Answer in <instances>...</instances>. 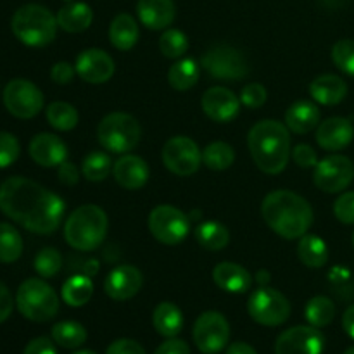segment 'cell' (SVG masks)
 I'll use <instances>...</instances> for the list:
<instances>
[{"instance_id":"cell-34","label":"cell","mask_w":354,"mask_h":354,"mask_svg":"<svg viewBox=\"0 0 354 354\" xmlns=\"http://www.w3.org/2000/svg\"><path fill=\"white\" fill-rule=\"evenodd\" d=\"M304 315H306V320L310 322L311 327L324 328L334 322L335 304L332 303L328 297L317 296V297H313V299L308 301Z\"/></svg>"},{"instance_id":"cell-2","label":"cell","mask_w":354,"mask_h":354,"mask_svg":"<svg viewBox=\"0 0 354 354\" xmlns=\"http://www.w3.org/2000/svg\"><path fill=\"white\" fill-rule=\"evenodd\" d=\"M265 223L287 241L301 239L313 225V209L304 197L290 190H275L261 204Z\"/></svg>"},{"instance_id":"cell-52","label":"cell","mask_w":354,"mask_h":354,"mask_svg":"<svg viewBox=\"0 0 354 354\" xmlns=\"http://www.w3.org/2000/svg\"><path fill=\"white\" fill-rule=\"evenodd\" d=\"M342 327H344L346 334L354 339V304L346 310L344 317H342Z\"/></svg>"},{"instance_id":"cell-29","label":"cell","mask_w":354,"mask_h":354,"mask_svg":"<svg viewBox=\"0 0 354 354\" xmlns=\"http://www.w3.org/2000/svg\"><path fill=\"white\" fill-rule=\"evenodd\" d=\"M297 256L308 268H322L328 261V248L324 239L313 234H304L297 244Z\"/></svg>"},{"instance_id":"cell-23","label":"cell","mask_w":354,"mask_h":354,"mask_svg":"<svg viewBox=\"0 0 354 354\" xmlns=\"http://www.w3.org/2000/svg\"><path fill=\"white\" fill-rule=\"evenodd\" d=\"M213 280L221 290H227L232 294H244L251 289L252 277L244 266L237 263L225 261L214 266Z\"/></svg>"},{"instance_id":"cell-8","label":"cell","mask_w":354,"mask_h":354,"mask_svg":"<svg viewBox=\"0 0 354 354\" xmlns=\"http://www.w3.org/2000/svg\"><path fill=\"white\" fill-rule=\"evenodd\" d=\"M248 311L256 324L279 327L289 320L290 303L280 290L261 286L249 297Z\"/></svg>"},{"instance_id":"cell-31","label":"cell","mask_w":354,"mask_h":354,"mask_svg":"<svg viewBox=\"0 0 354 354\" xmlns=\"http://www.w3.org/2000/svg\"><path fill=\"white\" fill-rule=\"evenodd\" d=\"M196 241L207 251H221L230 242V232L218 221H204L194 232Z\"/></svg>"},{"instance_id":"cell-57","label":"cell","mask_w":354,"mask_h":354,"mask_svg":"<svg viewBox=\"0 0 354 354\" xmlns=\"http://www.w3.org/2000/svg\"><path fill=\"white\" fill-rule=\"evenodd\" d=\"M344 354H354V346H353V348H349L348 351H346Z\"/></svg>"},{"instance_id":"cell-12","label":"cell","mask_w":354,"mask_h":354,"mask_svg":"<svg viewBox=\"0 0 354 354\" xmlns=\"http://www.w3.org/2000/svg\"><path fill=\"white\" fill-rule=\"evenodd\" d=\"M230 341V325L218 311H206L194 325V342L203 354H218Z\"/></svg>"},{"instance_id":"cell-56","label":"cell","mask_w":354,"mask_h":354,"mask_svg":"<svg viewBox=\"0 0 354 354\" xmlns=\"http://www.w3.org/2000/svg\"><path fill=\"white\" fill-rule=\"evenodd\" d=\"M73 354H97V353L88 351V349H82V351H76V353H73Z\"/></svg>"},{"instance_id":"cell-37","label":"cell","mask_w":354,"mask_h":354,"mask_svg":"<svg viewBox=\"0 0 354 354\" xmlns=\"http://www.w3.org/2000/svg\"><path fill=\"white\" fill-rule=\"evenodd\" d=\"M78 111L68 102H52L47 107V121L59 131H69L78 124Z\"/></svg>"},{"instance_id":"cell-1","label":"cell","mask_w":354,"mask_h":354,"mask_svg":"<svg viewBox=\"0 0 354 354\" xmlns=\"http://www.w3.org/2000/svg\"><path fill=\"white\" fill-rule=\"evenodd\" d=\"M0 211L33 234L50 235L64 218L66 204L40 183L12 176L0 185Z\"/></svg>"},{"instance_id":"cell-9","label":"cell","mask_w":354,"mask_h":354,"mask_svg":"<svg viewBox=\"0 0 354 354\" xmlns=\"http://www.w3.org/2000/svg\"><path fill=\"white\" fill-rule=\"evenodd\" d=\"M201 66L204 71L216 80L225 82H237L248 76L249 64L241 50L230 45H214L201 59Z\"/></svg>"},{"instance_id":"cell-45","label":"cell","mask_w":354,"mask_h":354,"mask_svg":"<svg viewBox=\"0 0 354 354\" xmlns=\"http://www.w3.org/2000/svg\"><path fill=\"white\" fill-rule=\"evenodd\" d=\"M292 159L299 168H315L318 165V156L315 149L308 144H299L292 151Z\"/></svg>"},{"instance_id":"cell-50","label":"cell","mask_w":354,"mask_h":354,"mask_svg":"<svg viewBox=\"0 0 354 354\" xmlns=\"http://www.w3.org/2000/svg\"><path fill=\"white\" fill-rule=\"evenodd\" d=\"M57 176L59 180H61V183H64V185H76L80 180V171L73 162L64 161L59 166Z\"/></svg>"},{"instance_id":"cell-38","label":"cell","mask_w":354,"mask_h":354,"mask_svg":"<svg viewBox=\"0 0 354 354\" xmlns=\"http://www.w3.org/2000/svg\"><path fill=\"white\" fill-rule=\"evenodd\" d=\"M113 161L109 156L102 151L90 152L82 165V173L88 182H102L109 176Z\"/></svg>"},{"instance_id":"cell-5","label":"cell","mask_w":354,"mask_h":354,"mask_svg":"<svg viewBox=\"0 0 354 354\" xmlns=\"http://www.w3.org/2000/svg\"><path fill=\"white\" fill-rule=\"evenodd\" d=\"M57 17L44 6L26 3L14 12L10 28L21 44L28 47H45L57 33Z\"/></svg>"},{"instance_id":"cell-35","label":"cell","mask_w":354,"mask_h":354,"mask_svg":"<svg viewBox=\"0 0 354 354\" xmlns=\"http://www.w3.org/2000/svg\"><path fill=\"white\" fill-rule=\"evenodd\" d=\"M23 254V237L9 223H0V263H14Z\"/></svg>"},{"instance_id":"cell-20","label":"cell","mask_w":354,"mask_h":354,"mask_svg":"<svg viewBox=\"0 0 354 354\" xmlns=\"http://www.w3.org/2000/svg\"><path fill=\"white\" fill-rule=\"evenodd\" d=\"M30 156L37 165L54 168L68 161V145L52 133H38L30 142Z\"/></svg>"},{"instance_id":"cell-13","label":"cell","mask_w":354,"mask_h":354,"mask_svg":"<svg viewBox=\"0 0 354 354\" xmlns=\"http://www.w3.org/2000/svg\"><path fill=\"white\" fill-rule=\"evenodd\" d=\"M162 165L178 176H190L203 165L199 145L189 137H173L162 147Z\"/></svg>"},{"instance_id":"cell-53","label":"cell","mask_w":354,"mask_h":354,"mask_svg":"<svg viewBox=\"0 0 354 354\" xmlns=\"http://www.w3.org/2000/svg\"><path fill=\"white\" fill-rule=\"evenodd\" d=\"M227 354H258L254 351V348L245 342H234L232 346H228Z\"/></svg>"},{"instance_id":"cell-25","label":"cell","mask_w":354,"mask_h":354,"mask_svg":"<svg viewBox=\"0 0 354 354\" xmlns=\"http://www.w3.org/2000/svg\"><path fill=\"white\" fill-rule=\"evenodd\" d=\"M320 124V111L317 104L299 100L294 102L286 113V127L297 135H304L313 131Z\"/></svg>"},{"instance_id":"cell-15","label":"cell","mask_w":354,"mask_h":354,"mask_svg":"<svg viewBox=\"0 0 354 354\" xmlns=\"http://www.w3.org/2000/svg\"><path fill=\"white\" fill-rule=\"evenodd\" d=\"M325 337L317 327H292L282 332L275 342V354H322Z\"/></svg>"},{"instance_id":"cell-55","label":"cell","mask_w":354,"mask_h":354,"mask_svg":"<svg viewBox=\"0 0 354 354\" xmlns=\"http://www.w3.org/2000/svg\"><path fill=\"white\" fill-rule=\"evenodd\" d=\"M268 280H270L268 272H259V275H258V282L261 283V286H266V282H268Z\"/></svg>"},{"instance_id":"cell-36","label":"cell","mask_w":354,"mask_h":354,"mask_svg":"<svg viewBox=\"0 0 354 354\" xmlns=\"http://www.w3.org/2000/svg\"><path fill=\"white\" fill-rule=\"evenodd\" d=\"M235 161V152L227 142H213L203 151V162L213 171H223Z\"/></svg>"},{"instance_id":"cell-19","label":"cell","mask_w":354,"mask_h":354,"mask_svg":"<svg viewBox=\"0 0 354 354\" xmlns=\"http://www.w3.org/2000/svg\"><path fill=\"white\" fill-rule=\"evenodd\" d=\"M353 138L354 127L348 118H328L317 127V142L325 151H342L351 144Z\"/></svg>"},{"instance_id":"cell-11","label":"cell","mask_w":354,"mask_h":354,"mask_svg":"<svg viewBox=\"0 0 354 354\" xmlns=\"http://www.w3.org/2000/svg\"><path fill=\"white\" fill-rule=\"evenodd\" d=\"M3 106L19 120H31L44 109V93L30 80H10L3 90Z\"/></svg>"},{"instance_id":"cell-3","label":"cell","mask_w":354,"mask_h":354,"mask_svg":"<svg viewBox=\"0 0 354 354\" xmlns=\"http://www.w3.org/2000/svg\"><path fill=\"white\" fill-rule=\"evenodd\" d=\"M252 161L266 175H279L286 169L290 158L289 128L275 120H263L248 135Z\"/></svg>"},{"instance_id":"cell-47","label":"cell","mask_w":354,"mask_h":354,"mask_svg":"<svg viewBox=\"0 0 354 354\" xmlns=\"http://www.w3.org/2000/svg\"><path fill=\"white\" fill-rule=\"evenodd\" d=\"M106 354H147L145 349L131 339H118L107 348Z\"/></svg>"},{"instance_id":"cell-39","label":"cell","mask_w":354,"mask_h":354,"mask_svg":"<svg viewBox=\"0 0 354 354\" xmlns=\"http://www.w3.org/2000/svg\"><path fill=\"white\" fill-rule=\"evenodd\" d=\"M159 50L168 59H178L189 50V38L180 30H166L159 38Z\"/></svg>"},{"instance_id":"cell-4","label":"cell","mask_w":354,"mask_h":354,"mask_svg":"<svg viewBox=\"0 0 354 354\" xmlns=\"http://www.w3.org/2000/svg\"><path fill=\"white\" fill-rule=\"evenodd\" d=\"M109 220L102 207L85 204L73 211L64 225V239L73 249L82 252L95 251L106 241Z\"/></svg>"},{"instance_id":"cell-40","label":"cell","mask_w":354,"mask_h":354,"mask_svg":"<svg viewBox=\"0 0 354 354\" xmlns=\"http://www.w3.org/2000/svg\"><path fill=\"white\" fill-rule=\"evenodd\" d=\"M62 268V256L57 249L44 248L35 258V270L44 279H54Z\"/></svg>"},{"instance_id":"cell-30","label":"cell","mask_w":354,"mask_h":354,"mask_svg":"<svg viewBox=\"0 0 354 354\" xmlns=\"http://www.w3.org/2000/svg\"><path fill=\"white\" fill-rule=\"evenodd\" d=\"M93 296V282L88 275H73L62 286V301L71 308L85 306Z\"/></svg>"},{"instance_id":"cell-28","label":"cell","mask_w":354,"mask_h":354,"mask_svg":"<svg viewBox=\"0 0 354 354\" xmlns=\"http://www.w3.org/2000/svg\"><path fill=\"white\" fill-rule=\"evenodd\" d=\"M109 40L118 50H131L138 40L137 21L130 14H118L109 26Z\"/></svg>"},{"instance_id":"cell-24","label":"cell","mask_w":354,"mask_h":354,"mask_svg":"<svg viewBox=\"0 0 354 354\" xmlns=\"http://www.w3.org/2000/svg\"><path fill=\"white\" fill-rule=\"evenodd\" d=\"M310 93L322 106H337L348 95V85L341 76L322 75L311 82Z\"/></svg>"},{"instance_id":"cell-27","label":"cell","mask_w":354,"mask_h":354,"mask_svg":"<svg viewBox=\"0 0 354 354\" xmlns=\"http://www.w3.org/2000/svg\"><path fill=\"white\" fill-rule=\"evenodd\" d=\"M152 325L162 337H176L183 328V315L176 304L161 303L152 313Z\"/></svg>"},{"instance_id":"cell-22","label":"cell","mask_w":354,"mask_h":354,"mask_svg":"<svg viewBox=\"0 0 354 354\" xmlns=\"http://www.w3.org/2000/svg\"><path fill=\"white\" fill-rule=\"evenodd\" d=\"M137 14L149 30H165L175 21L176 7L173 0H138Z\"/></svg>"},{"instance_id":"cell-6","label":"cell","mask_w":354,"mask_h":354,"mask_svg":"<svg viewBox=\"0 0 354 354\" xmlns=\"http://www.w3.org/2000/svg\"><path fill=\"white\" fill-rule=\"evenodd\" d=\"M16 304L24 318L37 324L52 320L59 311V297L47 282L40 279H28L19 286Z\"/></svg>"},{"instance_id":"cell-33","label":"cell","mask_w":354,"mask_h":354,"mask_svg":"<svg viewBox=\"0 0 354 354\" xmlns=\"http://www.w3.org/2000/svg\"><path fill=\"white\" fill-rule=\"evenodd\" d=\"M52 339L55 344L66 349H76L85 344L86 330L78 322H59L52 327Z\"/></svg>"},{"instance_id":"cell-46","label":"cell","mask_w":354,"mask_h":354,"mask_svg":"<svg viewBox=\"0 0 354 354\" xmlns=\"http://www.w3.org/2000/svg\"><path fill=\"white\" fill-rule=\"evenodd\" d=\"M76 75V68L71 66L69 62H57V64L52 66L50 69V78L54 83H59V85H68V83L73 82Z\"/></svg>"},{"instance_id":"cell-42","label":"cell","mask_w":354,"mask_h":354,"mask_svg":"<svg viewBox=\"0 0 354 354\" xmlns=\"http://www.w3.org/2000/svg\"><path fill=\"white\" fill-rule=\"evenodd\" d=\"M21 154L19 140L12 133L0 131V169L9 168L17 161Z\"/></svg>"},{"instance_id":"cell-49","label":"cell","mask_w":354,"mask_h":354,"mask_svg":"<svg viewBox=\"0 0 354 354\" xmlns=\"http://www.w3.org/2000/svg\"><path fill=\"white\" fill-rule=\"evenodd\" d=\"M23 354H57L54 342L48 337H37L24 348Z\"/></svg>"},{"instance_id":"cell-21","label":"cell","mask_w":354,"mask_h":354,"mask_svg":"<svg viewBox=\"0 0 354 354\" xmlns=\"http://www.w3.org/2000/svg\"><path fill=\"white\" fill-rule=\"evenodd\" d=\"M113 175L118 185L127 190H138L149 182V166L140 156L124 154L114 162Z\"/></svg>"},{"instance_id":"cell-18","label":"cell","mask_w":354,"mask_h":354,"mask_svg":"<svg viewBox=\"0 0 354 354\" xmlns=\"http://www.w3.org/2000/svg\"><path fill=\"white\" fill-rule=\"evenodd\" d=\"M144 286L140 270L131 265H121L109 272L104 280V290L113 301H128L137 296Z\"/></svg>"},{"instance_id":"cell-44","label":"cell","mask_w":354,"mask_h":354,"mask_svg":"<svg viewBox=\"0 0 354 354\" xmlns=\"http://www.w3.org/2000/svg\"><path fill=\"white\" fill-rule=\"evenodd\" d=\"M334 214L341 223L354 225V192H344L334 203Z\"/></svg>"},{"instance_id":"cell-16","label":"cell","mask_w":354,"mask_h":354,"mask_svg":"<svg viewBox=\"0 0 354 354\" xmlns=\"http://www.w3.org/2000/svg\"><path fill=\"white\" fill-rule=\"evenodd\" d=\"M76 75L86 83L100 85L113 78L114 61L102 48H86L76 57Z\"/></svg>"},{"instance_id":"cell-51","label":"cell","mask_w":354,"mask_h":354,"mask_svg":"<svg viewBox=\"0 0 354 354\" xmlns=\"http://www.w3.org/2000/svg\"><path fill=\"white\" fill-rule=\"evenodd\" d=\"M12 308H14V299L10 296L9 289L6 287V283L0 282V324L7 320L12 313Z\"/></svg>"},{"instance_id":"cell-14","label":"cell","mask_w":354,"mask_h":354,"mask_svg":"<svg viewBox=\"0 0 354 354\" xmlns=\"http://www.w3.org/2000/svg\"><path fill=\"white\" fill-rule=\"evenodd\" d=\"M354 180V162L346 156H328L315 166L313 182L322 192L339 194Z\"/></svg>"},{"instance_id":"cell-7","label":"cell","mask_w":354,"mask_h":354,"mask_svg":"<svg viewBox=\"0 0 354 354\" xmlns=\"http://www.w3.org/2000/svg\"><path fill=\"white\" fill-rule=\"evenodd\" d=\"M142 137L137 118L128 113H111L102 118L97 127L100 145L113 154H127L133 151Z\"/></svg>"},{"instance_id":"cell-10","label":"cell","mask_w":354,"mask_h":354,"mask_svg":"<svg viewBox=\"0 0 354 354\" xmlns=\"http://www.w3.org/2000/svg\"><path fill=\"white\" fill-rule=\"evenodd\" d=\"M149 230L152 237L165 245H176L187 239L190 232V220L178 207L161 204L149 214Z\"/></svg>"},{"instance_id":"cell-17","label":"cell","mask_w":354,"mask_h":354,"mask_svg":"<svg viewBox=\"0 0 354 354\" xmlns=\"http://www.w3.org/2000/svg\"><path fill=\"white\" fill-rule=\"evenodd\" d=\"M241 99L225 86H213L206 90L201 99L204 114L216 123H228L241 111Z\"/></svg>"},{"instance_id":"cell-41","label":"cell","mask_w":354,"mask_h":354,"mask_svg":"<svg viewBox=\"0 0 354 354\" xmlns=\"http://www.w3.org/2000/svg\"><path fill=\"white\" fill-rule=\"evenodd\" d=\"M332 61L342 73L354 78V40L344 38L335 41L332 47Z\"/></svg>"},{"instance_id":"cell-43","label":"cell","mask_w":354,"mask_h":354,"mask_svg":"<svg viewBox=\"0 0 354 354\" xmlns=\"http://www.w3.org/2000/svg\"><path fill=\"white\" fill-rule=\"evenodd\" d=\"M266 97H268V93L261 83H249L242 88L241 102L249 109H258L266 102Z\"/></svg>"},{"instance_id":"cell-48","label":"cell","mask_w":354,"mask_h":354,"mask_svg":"<svg viewBox=\"0 0 354 354\" xmlns=\"http://www.w3.org/2000/svg\"><path fill=\"white\" fill-rule=\"evenodd\" d=\"M154 354H190V348L182 339L171 337L162 342Z\"/></svg>"},{"instance_id":"cell-58","label":"cell","mask_w":354,"mask_h":354,"mask_svg":"<svg viewBox=\"0 0 354 354\" xmlns=\"http://www.w3.org/2000/svg\"><path fill=\"white\" fill-rule=\"evenodd\" d=\"M353 245H354V234H353Z\"/></svg>"},{"instance_id":"cell-54","label":"cell","mask_w":354,"mask_h":354,"mask_svg":"<svg viewBox=\"0 0 354 354\" xmlns=\"http://www.w3.org/2000/svg\"><path fill=\"white\" fill-rule=\"evenodd\" d=\"M97 270H99V263L95 261V259H90V261H86L85 265H83V272L86 273V275H95Z\"/></svg>"},{"instance_id":"cell-26","label":"cell","mask_w":354,"mask_h":354,"mask_svg":"<svg viewBox=\"0 0 354 354\" xmlns=\"http://www.w3.org/2000/svg\"><path fill=\"white\" fill-rule=\"evenodd\" d=\"M57 24L68 33H82L92 24L93 12L88 3L71 2L57 12Z\"/></svg>"},{"instance_id":"cell-32","label":"cell","mask_w":354,"mask_h":354,"mask_svg":"<svg viewBox=\"0 0 354 354\" xmlns=\"http://www.w3.org/2000/svg\"><path fill=\"white\" fill-rule=\"evenodd\" d=\"M201 68L194 59H182L168 71V82L178 92H187L199 82Z\"/></svg>"}]
</instances>
